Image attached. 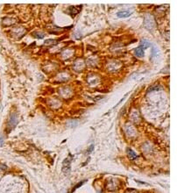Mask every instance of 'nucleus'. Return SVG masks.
<instances>
[{
    "mask_svg": "<svg viewBox=\"0 0 177 193\" xmlns=\"http://www.w3.org/2000/svg\"><path fill=\"white\" fill-rule=\"evenodd\" d=\"M17 21L13 18H5L4 20H3V24L5 25V26H8V25H12L16 23Z\"/></svg>",
    "mask_w": 177,
    "mask_h": 193,
    "instance_id": "nucleus-11",
    "label": "nucleus"
},
{
    "mask_svg": "<svg viewBox=\"0 0 177 193\" xmlns=\"http://www.w3.org/2000/svg\"><path fill=\"white\" fill-rule=\"evenodd\" d=\"M144 54H145L144 48L141 46L138 47V48H136L135 49H134V55L137 56V57H143V56H144Z\"/></svg>",
    "mask_w": 177,
    "mask_h": 193,
    "instance_id": "nucleus-8",
    "label": "nucleus"
},
{
    "mask_svg": "<svg viewBox=\"0 0 177 193\" xmlns=\"http://www.w3.org/2000/svg\"><path fill=\"white\" fill-rule=\"evenodd\" d=\"M59 93H60V95L62 97H64V98H69V97H70L72 95V90L69 87H63L60 89Z\"/></svg>",
    "mask_w": 177,
    "mask_h": 193,
    "instance_id": "nucleus-4",
    "label": "nucleus"
},
{
    "mask_svg": "<svg viewBox=\"0 0 177 193\" xmlns=\"http://www.w3.org/2000/svg\"><path fill=\"white\" fill-rule=\"evenodd\" d=\"M131 14V11H121V12H117V17L118 18H127V17H129L130 15Z\"/></svg>",
    "mask_w": 177,
    "mask_h": 193,
    "instance_id": "nucleus-10",
    "label": "nucleus"
},
{
    "mask_svg": "<svg viewBox=\"0 0 177 193\" xmlns=\"http://www.w3.org/2000/svg\"><path fill=\"white\" fill-rule=\"evenodd\" d=\"M57 79L60 82H66L69 79V75L67 73H61L58 75Z\"/></svg>",
    "mask_w": 177,
    "mask_h": 193,
    "instance_id": "nucleus-9",
    "label": "nucleus"
},
{
    "mask_svg": "<svg viewBox=\"0 0 177 193\" xmlns=\"http://www.w3.org/2000/svg\"><path fill=\"white\" fill-rule=\"evenodd\" d=\"M33 36H34L35 38H37V39H43L44 37H45V34L41 32H35L34 33H33Z\"/></svg>",
    "mask_w": 177,
    "mask_h": 193,
    "instance_id": "nucleus-15",
    "label": "nucleus"
},
{
    "mask_svg": "<svg viewBox=\"0 0 177 193\" xmlns=\"http://www.w3.org/2000/svg\"><path fill=\"white\" fill-rule=\"evenodd\" d=\"M155 22H154V18H153L151 15H146L144 20V26L148 30H152L154 27Z\"/></svg>",
    "mask_w": 177,
    "mask_h": 193,
    "instance_id": "nucleus-1",
    "label": "nucleus"
},
{
    "mask_svg": "<svg viewBox=\"0 0 177 193\" xmlns=\"http://www.w3.org/2000/svg\"><path fill=\"white\" fill-rule=\"evenodd\" d=\"M56 43H57V40H54V39L46 40H45V42H44L45 45H48V46H52V45H54V44H56Z\"/></svg>",
    "mask_w": 177,
    "mask_h": 193,
    "instance_id": "nucleus-14",
    "label": "nucleus"
},
{
    "mask_svg": "<svg viewBox=\"0 0 177 193\" xmlns=\"http://www.w3.org/2000/svg\"><path fill=\"white\" fill-rule=\"evenodd\" d=\"M72 156L69 155V157H68L66 160L63 162V167H62V170L63 172L65 173H69V169H70V164H71V161H72Z\"/></svg>",
    "mask_w": 177,
    "mask_h": 193,
    "instance_id": "nucleus-6",
    "label": "nucleus"
},
{
    "mask_svg": "<svg viewBox=\"0 0 177 193\" xmlns=\"http://www.w3.org/2000/svg\"><path fill=\"white\" fill-rule=\"evenodd\" d=\"M25 32H26V30H25V28L20 27V26H18V27L14 28L13 30H12V32H13V34L15 35V37H16L17 39L22 38L25 34Z\"/></svg>",
    "mask_w": 177,
    "mask_h": 193,
    "instance_id": "nucleus-3",
    "label": "nucleus"
},
{
    "mask_svg": "<svg viewBox=\"0 0 177 193\" xmlns=\"http://www.w3.org/2000/svg\"><path fill=\"white\" fill-rule=\"evenodd\" d=\"M93 149H94V145H91L90 147V148H89V150H88V152H89V153H91V152L93 151Z\"/></svg>",
    "mask_w": 177,
    "mask_h": 193,
    "instance_id": "nucleus-16",
    "label": "nucleus"
},
{
    "mask_svg": "<svg viewBox=\"0 0 177 193\" xmlns=\"http://www.w3.org/2000/svg\"><path fill=\"white\" fill-rule=\"evenodd\" d=\"M73 55H74V51L70 50V49H67V50H65L64 52L62 53V56L64 60H69V58H71Z\"/></svg>",
    "mask_w": 177,
    "mask_h": 193,
    "instance_id": "nucleus-7",
    "label": "nucleus"
},
{
    "mask_svg": "<svg viewBox=\"0 0 177 193\" xmlns=\"http://www.w3.org/2000/svg\"><path fill=\"white\" fill-rule=\"evenodd\" d=\"M127 154H128V156L130 157L131 159H135L136 157L138 156V155H137V154H136V153H134V152L132 151L131 149H130V148L127 150Z\"/></svg>",
    "mask_w": 177,
    "mask_h": 193,
    "instance_id": "nucleus-13",
    "label": "nucleus"
},
{
    "mask_svg": "<svg viewBox=\"0 0 177 193\" xmlns=\"http://www.w3.org/2000/svg\"><path fill=\"white\" fill-rule=\"evenodd\" d=\"M84 66H85V62H83L82 59H78V60H76V62H74L73 69L76 72H80L84 69Z\"/></svg>",
    "mask_w": 177,
    "mask_h": 193,
    "instance_id": "nucleus-2",
    "label": "nucleus"
},
{
    "mask_svg": "<svg viewBox=\"0 0 177 193\" xmlns=\"http://www.w3.org/2000/svg\"><path fill=\"white\" fill-rule=\"evenodd\" d=\"M17 123H18V117H17V115L15 114V113H12V114H11V116H10L9 122H8V127L12 129L16 126Z\"/></svg>",
    "mask_w": 177,
    "mask_h": 193,
    "instance_id": "nucleus-5",
    "label": "nucleus"
},
{
    "mask_svg": "<svg viewBox=\"0 0 177 193\" xmlns=\"http://www.w3.org/2000/svg\"><path fill=\"white\" fill-rule=\"evenodd\" d=\"M3 143H4V139L2 137H0V146H2Z\"/></svg>",
    "mask_w": 177,
    "mask_h": 193,
    "instance_id": "nucleus-17",
    "label": "nucleus"
},
{
    "mask_svg": "<svg viewBox=\"0 0 177 193\" xmlns=\"http://www.w3.org/2000/svg\"><path fill=\"white\" fill-rule=\"evenodd\" d=\"M150 46H151V43L147 40H141V47L143 48H148Z\"/></svg>",
    "mask_w": 177,
    "mask_h": 193,
    "instance_id": "nucleus-12",
    "label": "nucleus"
}]
</instances>
